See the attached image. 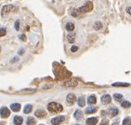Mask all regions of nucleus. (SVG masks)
<instances>
[{"instance_id":"15","label":"nucleus","mask_w":131,"mask_h":125,"mask_svg":"<svg viewBox=\"0 0 131 125\" xmlns=\"http://www.w3.org/2000/svg\"><path fill=\"white\" fill-rule=\"evenodd\" d=\"M66 29H67L68 32L74 31V23H72V22H68L67 25H66Z\"/></svg>"},{"instance_id":"25","label":"nucleus","mask_w":131,"mask_h":125,"mask_svg":"<svg viewBox=\"0 0 131 125\" xmlns=\"http://www.w3.org/2000/svg\"><path fill=\"white\" fill-rule=\"evenodd\" d=\"M123 125H131V118L130 117H127L123 120V122H122Z\"/></svg>"},{"instance_id":"30","label":"nucleus","mask_w":131,"mask_h":125,"mask_svg":"<svg viewBox=\"0 0 131 125\" xmlns=\"http://www.w3.org/2000/svg\"><path fill=\"white\" fill-rule=\"evenodd\" d=\"M15 29H16L17 31L20 30V20H17L16 23H15Z\"/></svg>"},{"instance_id":"14","label":"nucleus","mask_w":131,"mask_h":125,"mask_svg":"<svg viewBox=\"0 0 131 125\" xmlns=\"http://www.w3.org/2000/svg\"><path fill=\"white\" fill-rule=\"evenodd\" d=\"M96 102H97V98H96L95 95L89 96V98H88V103L89 104L92 105V104H95Z\"/></svg>"},{"instance_id":"17","label":"nucleus","mask_w":131,"mask_h":125,"mask_svg":"<svg viewBox=\"0 0 131 125\" xmlns=\"http://www.w3.org/2000/svg\"><path fill=\"white\" fill-rule=\"evenodd\" d=\"M74 118L76 119L77 121H80L81 119L82 118V112L81 110H76L74 112Z\"/></svg>"},{"instance_id":"22","label":"nucleus","mask_w":131,"mask_h":125,"mask_svg":"<svg viewBox=\"0 0 131 125\" xmlns=\"http://www.w3.org/2000/svg\"><path fill=\"white\" fill-rule=\"evenodd\" d=\"M122 98H123V96L121 95V94H120V93H115V94H113V99H114L116 101H121Z\"/></svg>"},{"instance_id":"26","label":"nucleus","mask_w":131,"mask_h":125,"mask_svg":"<svg viewBox=\"0 0 131 125\" xmlns=\"http://www.w3.org/2000/svg\"><path fill=\"white\" fill-rule=\"evenodd\" d=\"M102 26H103V25H102L101 22H96L95 25H94V28H95L96 30H100L102 28Z\"/></svg>"},{"instance_id":"5","label":"nucleus","mask_w":131,"mask_h":125,"mask_svg":"<svg viewBox=\"0 0 131 125\" xmlns=\"http://www.w3.org/2000/svg\"><path fill=\"white\" fill-rule=\"evenodd\" d=\"M65 120H66V117L64 116V115H59V116L54 117V118L51 119V124H53V125L60 124V123H62Z\"/></svg>"},{"instance_id":"34","label":"nucleus","mask_w":131,"mask_h":125,"mask_svg":"<svg viewBox=\"0 0 131 125\" xmlns=\"http://www.w3.org/2000/svg\"><path fill=\"white\" fill-rule=\"evenodd\" d=\"M23 51H24V50H23V49H22V50H21V49H20V51H19V54H20V55H22V54L24 53V52H23Z\"/></svg>"},{"instance_id":"35","label":"nucleus","mask_w":131,"mask_h":125,"mask_svg":"<svg viewBox=\"0 0 131 125\" xmlns=\"http://www.w3.org/2000/svg\"><path fill=\"white\" fill-rule=\"evenodd\" d=\"M0 52H1V48H0Z\"/></svg>"},{"instance_id":"20","label":"nucleus","mask_w":131,"mask_h":125,"mask_svg":"<svg viewBox=\"0 0 131 125\" xmlns=\"http://www.w3.org/2000/svg\"><path fill=\"white\" fill-rule=\"evenodd\" d=\"M97 107H88V108H86L85 113L86 114H93V113L97 112Z\"/></svg>"},{"instance_id":"13","label":"nucleus","mask_w":131,"mask_h":125,"mask_svg":"<svg viewBox=\"0 0 131 125\" xmlns=\"http://www.w3.org/2000/svg\"><path fill=\"white\" fill-rule=\"evenodd\" d=\"M22 122H23V119H22V117L21 116H15L14 118H13V124H15V125H20V124H22Z\"/></svg>"},{"instance_id":"11","label":"nucleus","mask_w":131,"mask_h":125,"mask_svg":"<svg viewBox=\"0 0 131 125\" xmlns=\"http://www.w3.org/2000/svg\"><path fill=\"white\" fill-rule=\"evenodd\" d=\"M35 115H36V117H38V118H43V117H44L46 115V113L43 109H38V110L36 111Z\"/></svg>"},{"instance_id":"19","label":"nucleus","mask_w":131,"mask_h":125,"mask_svg":"<svg viewBox=\"0 0 131 125\" xmlns=\"http://www.w3.org/2000/svg\"><path fill=\"white\" fill-rule=\"evenodd\" d=\"M32 108H33L32 105H30V104L26 105L24 107V110H23L24 111V114H29V113L32 111Z\"/></svg>"},{"instance_id":"23","label":"nucleus","mask_w":131,"mask_h":125,"mask_svg":"<svg viewBox=\"0 0 131 125\" xmlns=\"http://www.w3.org/2000/svg\"><path fill=\"white\" fill-rule=\"evenodd\" d=\"M121 107H124V108H128V107H131V103L128 101H124L121 103Z\"/></svg>"},{"instance_id":"7","label":"nucleus","mask_w":131,"mask_h":125,"mask_svg":"<svg viewBox=\"0 0 131 125\" xmlns=\"http://www.w3.org/2000/svg\"><path fill=\"white\" fill-rule=\"evenodd\" d=\"M78 85V82L75 79H70V80H67L64 83V86L66 87H75V86Z\"/></svg>"},{"instance_id":"1","label":"nucleus","mask_w":131,"mask_h":125,"mask_svg":"<svg viewBox=\"0 0 131 125\" xmlns=\"http://www.w3.org/2000/svg\"><path fill=\"white\" fill-rule=\"evenodd\" d=\"M47 107H48V110L51 113H59L63 110L62 105H60L59 103H57V102L49 103L47 106Z\"/></svg>"},{"instance_id":"8","label":"nucleus","mask_w":131,"mask_h":125,"mask_svg":"<svg viewBox=\"0 0 131 125\" xmlns=\"http://www.w3.org/2000/svg\"><path fill=\"white\" fill-rule=\"evenodd\" d=\"M111 101H112V98L109 94H105V95H103L101 97V102H102V104H104V105L109 104V103L111 102Z\"/></svg>"},{"instance_id":"2","label":"nucleus","mask_w":131,"mask_h":125,"mask_svg":"<svg viewBox=\"0 0 131 125\" xmlns=\"http://www.w3.org/2000/svg\"><path fill=\"white\" fill-rule=\"evenodd\" d=\"M14 11V6L12 5H5V6L2 8V11H1V16L2 17H6L7 15L9 14L12 11Z\"/></svg>"},{"instance_id":"24","label":"nucleus","mask_w":131,"mask_h":125,"mask_svg":"<svg viewBox=\"0 0 131 125\" xmlns=\"http://www.w3.org/2000/svg\"><path fill=\"white\" fill-rule=\"evenodd\" d=\"M113 86H129L128 83H121V82H117V83H113Z\"/></svg>"},{"instance_id":"9","label":"nucleus","mask_w":131,"mask_h":125,"mask_svg":"<svg viewBox=\"0 0 131 125\" xmlns=\"http://www.w3.org/2000/svg\"><path fill=\"white\" fill-rule=\"evenodd\" d=\"M97 123V118L96 117H90V118H88L86 120V124L87 125H95Z\"/></svg>"},{"instance_id":"4","label":"nucleus","mask_w":131,"mask_h":125,"mask_svg":"<svg viewBox=\"0 0 131 125\" xmlns=\"http://www.w3.org/2000/svg\"><path fill=\"white\" fill-rule=\"evenodd\" d=\"M76 101V96L74 93H69L67 96V104L68 106H72Z\"/></svg>"},{"instance_id":"31","label":"nucleus","mask_w":131,"mask_h":125,"mask_svg":"<svg viewBox=\"0 0 131 125\" xmlns=\"http://www.w3.org/2000/svg\"><path fill=\"white\" fill-rule=\"evenodd\" d=\"M77 50H78V47L77 46H72V48H71V51L72 52H75Z\"/></svg>"},{"instance_id":"3","label":"nucleus","mask_w":131,"mask_h":125,"mask_svg":"<svg viewBox=\"0 0 131 125\" xmlns=\"http://www.w3.org/2000/svg\"><path fill=\"white\" fill-rule=\"evenodd\" d=\"M92 8H93V5H92L90 2H87L85 5L80 7L78 10H79V11H81V12H88V11H91Z\"/></svg>"},{"instance_id":"10","label":"nucleus","mask_w":131,"mask_h":125,"mask_svg":"<svg viewBox=\"0 0 131 125\" xmlns=\"http://www.w3.org/2000/svg\"><path fill=\"white\" fill-rule=\"evenodd\" d=\"M107 112H108V114L111 115L112 117H114L118 115L119 110H118V108H116V107H112V108H109L108 110H107Z\"/></svg>"},{"instance_id":"28","label":"nucleus","mask_w":131,"mask_h":125,"mask_svg":"<svg viewBox=\"0 0 131 125\" xmlns=\"http://www.w3.org/2000/svg\"><path fill=\"white\" fill-rule=\"evenodd\" d=\"M71 14L74 17H78L79 16V10H76V9H72L71 10Z\"/></svg>"},{"instance_id":"12","label":"nucleus","mask_w":131,"mask_h":125,"mask_svg":"<svg viewBox=\"0 0 131 125\" xmlns=\"http://www.w3.org/2000/svg\"><path fill=\"white\" fill-rule=\"evenodd\" d=\"M10 107L13 112H19L20 110V103H13V104H11Z\"/></svg>"},{"instance_id":"6","label":"nucleus","mask_w":131,"mask_h":125,"mask_svg":"<svg viewBox=\"0 0 131 125\" xmlns=\"http://www.w3.org/2000/svg\"><path fill=\"white\" fill-rule=\"evenodd\" d=\"M10 114H11L10 110L7 107H1V109H0V115H1L2 118H7V117H9Z\"/></svg>"},{"instance_id":"33","label":"nucleus","mask_w":131,"mask_h":125,"mask_svg":"<svg viewBox=\"0 0 131 125\" xmlns=\"http://www.w3.org/2000/svg\"><path fill=\"white\" fill-rule=\"evenodd\" d=\"M20 40H22V41H26V36H25L24 34L20 35Z\"/></svg>"},{"instance_id":"21","label":"nucleus","mask_w":131,"mask_h":125,"mask_svg":"<svg viewBox=\"0 0 131 125\" xmlns=\"http://www.w3.org/2000/svg\"><path fill=\"white\" fill-rule=\"evenodd\" d=\"M35 92H36L35 89H24V90H22V91H20V93H24V94H32V93H34Z\"/></svg>"},{"instance_id":"29","label":"nucleus","mask_w":131,"mask_h":125,"mask_svg":"<svg viewBox=\"0 0 131 125\" xmlns=\"http://www.w3.org/2000/svg\"><path fill=\"white\" fill-rule=\"evenodd\" d=\"M6 34V29L5 28H0V37L5 36Z\"/></svg>"},{"instance_id":"32","label":"nucleus","mask_w":131,"mask_h":125,"mask_svg":"<svg viewBox=\"0 0 131 125\" xmlns=\"http://www.w3.org/2000/svg\"><path fill=\"white\" fill-rule=\"evenodd\" d=\"M127 12L128 13L129 15H131V7H127Z\"/></svg>"},{"instance_id":"27","label":"nucleus","mask_w":131,"mask_h":125,"mask_svg":"<svg viewBox=\"0 0 131 125\" xmlns=\"http://www.w3.org/2000/svg\"><path fill=\"white\" fill-rule=\"evenodd\" d=\"M27 124L30 125V124H36V120H35L33 117H28V120H27Z\"/></svg>"},{"instance_id":"18","label":"nucleus","mask_w":131,"mask_h":125,"mask_svg":"<svg viewBox=\"0 0 131 125\" xmlns=\"http://www.w3.org/2000/svg\"><path fill=\"white\" fill-rule=\"evenodd\" d=\"M67 41L70 42V43H73L75 41V34H69L67 36Z\"/></svg>"},{"instance_id":"16","label":"nucleus","mask_w":131,"mask_h":125,"mask_svg":"<svg viewBox=\"0 0 131 125\" xmlns=\"http://www.w3.org/2000/svg\"><path fill=\"white\" fill-rule=\"evenodd\" d=\"M77 103L80 107H84L85 106V98L84 96H81V97L78 98V101H77Z\"/></svg>"}]
</instances>
